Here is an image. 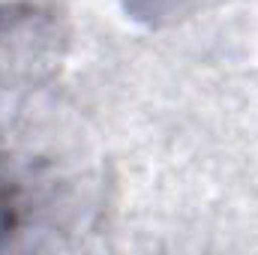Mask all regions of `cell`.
Returning a JSON list of instances; mask_svg holds the SVG:
<instances>
[{"mask_svg": "<svg viewBox=\"0 0 258 255\" xmlns=\"http://www.w3.org/2000/svg\"><path fill=\"white\" fill-rule=\"evenodd\" d=\"M18 222V201L12 192H0V237H6Z\"/></svg>", "mask_w": 258, "mask_h": 255, "instance_id": "1", "label": "cell"}]
</instances>
